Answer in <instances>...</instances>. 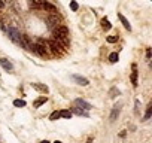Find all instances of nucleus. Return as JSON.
Wrapping results in <instances>:
<instances>
[{"instance_id": "nucleus-1", "label": "nucleus", "mask_w": 152, "mask_h": 143, "mask_svg": "<svg viewBox=\"0 0 152 143\" xmlns=\"http://www.w3.org/2000/svg\"><path fill=\"white\" fill-rule=\"evenodd\" d=\"M52 34H54V40H57L63 46H67L69 45V28L64 27V25H58L52 30Z\"/></svg>"}, {"instance_id": "nucleus-2", "label": "nucleus", "mask_w": 152, "mask_h": 143, "mask_svg": "<svg viewBox=\"0 0 152 143\" xmlns=\"http://www.w3.org/2000/svg\"><path fill=\"white\" fill-rule=\"evenodd\" d=\"M8 34H9V39H11L12 42H15L17 45H19L21 48L25 49V43H24V40H23V34L19 33L15 27H9V28H8Z\"/></svg>"}, {"instance_id": "nucleus-3", "label": "nucleus", "mask_w": 152, "mask_h": 143, "mask_svg": "<svg viewBox=\"0 0 152 143\" xmlns=\"http://www.w3.org/2000/svg\"><path fill=\"white\" fill-rule=\"evenodd\" d=\"M30 51H33V52L37 54L39 57H46L48 55V51H46V40L40 39L37 43H33L30 46Z\"/></svg>"}, {"instance_id": "nucleus-4", "label": "nucleus", "mask_w": 152, "mask_h": 143, "mask_svg": "<svg viewBox=\"0 0 152 143\" xmlns=\"http://www.w3.org/2000/svg\"><path fill=\"white\" fill-rule=\"evenodd\" d=\"M46 46H49L54 54H61L63 52V49H61L63 46L57 40H54V39H52V40H46Z\"/></svg>"}, {"instance_id": "nucleus-5", "label": "nucleus", "mask_w": 152, "mask_h": 143, "mask_svg": "<svg viewBox=\"0 0 152 143\" xmlns=\"http://www.w3.org/2000/svg\"><path fill=\"white\" fill-rule=\"evenodd\" d=\"M73 107H78V109H82V110H88L90 109H92V106L90 105L88 101H85V100H82V99H76L75 101H73Z\"/></svg>"}, {"instance_id": "nucleus-6", "label": "nucleus", "mask_w": 152, "mask_h": 143, "mask_svg": "<svg viewBox=\"0 0 152 143\" xmlns=\"http://www.w3.org/2000/svg\"><path fill=\"white\" fill-rule=\"evenodd\" d=\"M72 79H73L78 85H81V87H87V85H90V81L87 79V77H84V76H81V75H73L72 76Z\"/></svg>"}, {"instance_id": "nucleus-7", "label": "nucleus", "mask_w": 152, "mask_h": 143, "mask_svg": "<svg viewBox=\"0 0 152 143\" xmlns=\"http://www.w3.org/2000/svg\"><path fill=\"white\" fill-rule=\"evenodd\" d=\"M39 3H40V8L42 9H45V11H49V12H57V8L52 3H49V2H46V0H37Z\"/></svg>"}, {"instance_id": "nucleus-8", "label": "nucleus", "mask_w": 152, "mask_h": 143, "mask_svg": "<svg viewBox=\"0 0 152 143\" xmlns=\"http://www.w3.org/2000/svg\"><path fill=\"white\" fill-rule=\"evenodd\" d=\"M58 24H60V19H58V17H57L55 14L48 18V27H49V28L54 30L55 27H58Z\"/></svg>"}, {"instance_id": "nucleus-9", "label": "nucleus", "mask_w": 152, "mask_h": 143, "mask_svg": "<svg viewBox=\"0 0 152 143\" xmlns=\"http://www.w3.org/2000/svg\"><path fill=\"white\" fill-rule=\"evenodd\" d=\"M119 112H121V105H116V106H114V109H112V112H110V116H109V121H110V122H114V121L118 118V115H119Z\"/></svg>"}, {"instance_id": "nucleus-10", "label": "nucleus", "mask_w": 152, "mask_h": 143, "mask_svg": "<svg viewBox=\"0 0 152 143\" xmlns=\"http://www.w3.org/2000/svg\"><path fill=\"white\" fill-rule=\"evenodd\" d=\"M31 87L35 88V89H37L39 93H43V94H48L49 93V88L46 87V85H43V83H31Z\"/></svg>"}, {"instance_id": "nucleus-11", "label": "nucleus", "mask_w": 152, "mask_h": 143, "mask_svg": "<svg viewBox=\"0 0 152 143\" xmlns=\"http://www.w3.org/2000/svg\"><path fill=\"white\" fill-rule=\"evenodd\" d=\"M46 101H48V97H46V95H42V97H39L37 100L33 101V107H40L42 105H45Z\"/></svg>"}, {"instance_id": "nucleus-12", "label": "nucleus", "mask_w": 152, "mask_h": 143, "mask_svg": "<svg viewBox=\"0 0 152 143\" xmlns=\"http://www.w3.org/2000/svg\"><path fill=\"white\" fill-rule=\"evenodd\" d=\"M0 64H2V67L5 69V70H14V66H12V63L11 61H8L6 60V58H2V60H0Z\"/></svg>"}, {"instance_id": "nucleus-13", "label": "nucleus", "mask_w": 152, "mask_h": 143, "mask_svg": "<svg viewBox=\"0 0 152 143\" xmlns=\"http://www.w3.org/2000/svg\"><path fill=\"white\" fill-rule=\"evenodd\" d=\"M118 18H119V21L122 23V25H124V27L127 28L128 31H131V25H130V23H128V19L125 18V17H124L122 14H118Z\"/></svg>"}, {"instance_id": "nucleus-14", "label": "nucleus", "mask_w": 152, "mask_h": 143, "mask_svg": "<svg viewBox=\"0 0 152 143\" xmlns=\"http://www.w3.org/2000/svg\"><path fill=\"white\" fill-rule=\"evenodd\" d=\"M131 83L133 87H137V66L133 64V73H131Z\"/></svg>"}, {"instance_id": "nucleus-15", "label": "nucleus", "mask_w": 152, "mask_h": 143, "mask_svg": "<svg viewBox=\"0 0 152 143\" xmlns=\"http://www.w3.org/2000/svg\"><path fill=\"white\" fill-rule=\"evenodd\" d=\"M72 112L79 115V116H85V118H88V116H90V113L87 112V110H82V109H78V107H73V109H72Z\"/></svg>"}, {"instance_id": "nucleus-16", "label": "nucleus", "mask_w": 152, "mask_h": 143, "mask_svg": "<svg viewBox=\"0 0 152 143\" xmlns=\"http://www.w3.org/2000/svg\"><path fill=\"white\" fill-rule=\"evenodd\" d=\"M102 28H103L104 31H108V30L112 28V24L109 23V19H108V18H103V19H102Z\"/></svg>"}, {"instance_id": "nucleus-17", "label": "nucleus", "mask_w": 152, "mask_h": 143, "mask_svg": "<svg viewBox=\"0 0 152 143\" xmlns=\"http://www.w3.org/2000/svg\"><path fill=\"white\" fill-rule=\"evenodd\" d=\"M151 113H152V103H149L148 107H146V113H145V116H143V121H148L151 118Z\"/></svg>"}, {"instance_id": "nucleus-18", "label": "nucleus", "mask_w": 152, "mask_h": 143, "mask_svg": "<svg viewBox=\"0 0 152 143\" xmlns=\"http://www.w3.org/2000/svg\"><path fill=\"white\" fill-rule=\"evenodd\" d=\"M60 118L70 119L72 118V112H70V110H60Z\"/></svg>"}, {"instance_id": "nucleus-19", "label": "nucleus", "mask_w": 152, "mask_h": 143, "mask_svg": "<svg viewBox=\"0 0 152 143\" xmlns=\"http://www.w3.org/2000/svg\"><path fill=\"white\" fill-rule=\"evenodd\" d=\"M29 6H30L31 9H42V8H40V3L35 2V0H29Z\"/></svg>"}, {"instance_id": "nucleus-20", "label": "nucleus", "mask_w": 152, "mask_h": 143, "mask_svg": "<svg viewBox=\"0 0 152 143\" xmlns=\"http://www.w3.org/2000/svg\"><path fill=\"white\" fill-rule=\"evenodd\" d=\"M121 93H119V89H116V88H112L110 91H109V97L110 99H115L116 95H119Z\"/></svg>"}, {"instance_id": "nucleus-21", "label": "nucleus", "mask_w": 152, "mask_h": 143, "mask_svg": "<svg viewBox=\"0 0 152 143\" xmlns=\"http://www.w3.org/2000/svg\"><path fill=\"white\" fill-rule=\"evenodd\" d=\"M118 60H119V55H118L116 52H112V54L109 55V61H110V63H116Z\"/></svg>"}, {"instance_id": "nucleus-22", "label": "nucleus", "mask_w": 152, "mask_h": 143, "mask_svg": "<svg viewBox=\"0 0 152 143\" xmlns=\"http://www.w3.org/2000/svg\"><path fill=\"white\" fill-rule=\"evenodd\" d=\"M14 106H15V107H24V106H25V101H24V100H19V99H18V100H14Z\"/></svg>"}, {"instance_id": "nucleus-23", "label": "nucleus", "mask_w": 152, "mask_h": 143, "mask_svg": "<svg viewBox=\"0 0 152 143\" xmlns=\"http://www.w3.org/2000/svg\"><path fill=\"white\" fill-rule=\"evenodd\" d=\"M58 118H60V112H57V110H55V112H52V113L49 115V119H51V121H57Z\"/></svg>"}, {"instance_id": "nucleus-24", "label": "nucleus", "mask_w": 152, "mask_h": 143, "mask_svg": "<svg viewBox=\"0 0 152 143\" xmlns=\"http://www.w3.org/2000/svg\"><path fill=\"white\" fill-rule=\"evenodd\" d=\"M106 40H108V43H115V42L118 40V36H116V34H114V36H108V37H106Z\"/></svg>"}, {"instance_id": "nucleus-25", "label": "nucleus", "mask_w": 152, "mask_h": 143, "mask_svg": "<svg viewBox=\"0 0 152 143\" xmlns=\"http://www.w3.org/2000/svg\"><path fill=\"white\" fill-rule=\"evenodd\" d=\"M70 9L73 11V12H76V11L79 9V5H78L76 2H70Z\"/></svg>"}, {"instance_id": "nucleus-26", "label": "nucleus", "mask_w": 152, "mask_h": 143, "mask_svg": "<svg viewBox=\"0 0 152 143\" xmlns=\"http://www.w3.org/2000/svg\"><path fill=\"white\" fill-rule=\"evenodd\" d=\"M134 105H136L134 112H136V113H139V106H140V103H139V100H136V101H134Z\"/></svg>"}, {"instance_id": "nucleus-27", "label": "nucleus", "mask_w": 152, "mask_h": 143, "mask_svg": "<svg viewBox=\"0 0 152 143\" xmlns=\"http://www.w3.org/2000/svg\"><path fill=\"white\" fill-rule=\"evenodd\" d=\"M146 58H148V60L151 58V49H149V48H148V51H146Z\"/></svg>"}, {"instance_id": "nucleus-28", "label": "nucleus", "mask_w": 152, "mask_h": 143, "mask_svg": "<svg viewBox=\"0 0 152 143\" xmlns=\"http://www.w3.org/2000/svg\"><path fill=\"white\" fill-rule=\"evenodd\" d=\"M3 6H5V3L2 2V0H0V9H3Z\"/></svg>"}, {"instance_id": "nucleus-29", "label": "nucleus", "mask_w": 152, "mask_h": 143, "mask_svg": "<svg viewBox=\"0 0 152 143\" xmlns=\"http://www.w3.org/2000/svg\"><path fill=\"white\" fill-rule=\"evenodd\" d=\"M40 143H49V142H48V140H42Z\"/></svg>"}, {"instance_id": "nucleus-30", "label": "nucleus", "mask_w": 152, "mask_h": 143, "mask_svg": "<svg viewBox=\"0 0 152 143\" xmlns=\"http://www.w3.org/2000/svg\"><path fill=\"white\" fill-rule=\"evenodd\" d=\"M87 143H92V139H88V142Z\"/></svg>"}, {"instance_id": "nucleus-31", "label": "nucleus", "mask_w": 152, "mask_h": 143, "mask_svg": "<svg viewBox=\"0 0 152 143\" xmlns=\"http://www.w3.org/2000/svg\"><path fill=\"white\" fill-rule=\"evenodd\" d=\"M54 143H63V142H60V140H57V142H54Z\"/></svg>"}]
</instances>
